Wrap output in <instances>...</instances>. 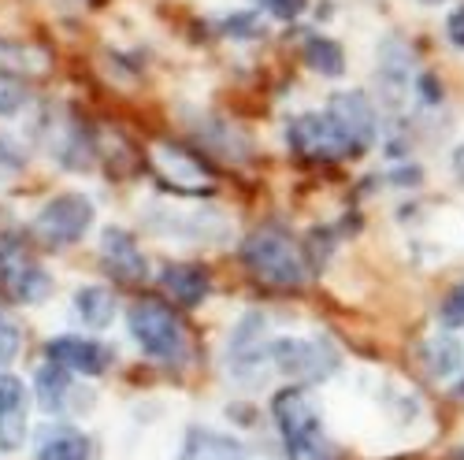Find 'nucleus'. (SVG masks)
Returning <instances> with one entry per match:
<instances>
[{
	"label": "nucleus",
	"instance_id": "2eb2a0df",
	"mask_svg": "<svg viewBox=\"0 0 464 460\" xmlns=\"http://www.w3.org/2000/svg\"><path fill=\"white\" fill-rule=\"evenodd\" d=\"M74 316L93 331H104L115 316V297L104 286H82L79 293H74Z\"/></svg>",
	"mask_w": 464,
	"mask_h": 460
},
{
	"label": "nucleus",
	"instance_id": "a211bd4d",
	"mask_svg": "<svg viewBox=\"0 0 464 460\" xmlns=\"http://www.w3.org/2000/svg\"><path fill=\"white\" fill-rule=\"evenodd\" d=\"M460 353H464V350H460V341H457V338H450V334L431 338V341H428V350H423L431 375H439V379L453 375V371L464 364V357H460Z\"/></svg>",
	"mask_w": 464,
	"mask_h": 460
},
{
	"label": "nucleus",
	"instance_id": "dca6fc26",
	"mask_svg": "<svg viewBox=\"0 0 464 460\" xmlns=\"http://www.w3.org/2000/svg\"><path fill=\"white\" fill-rule=\"evenodd\" d=\"M71 394V379H67V368L60 364H45L37 371V401H42L45 412H63V401Z\"/></svg>",
	"mask_w": 464,
	"mask_h": 460
},
{
	"label": "nucleus",
	"instance_id": "b1692460",
	"mask_svg": "<svg viewBox=\"0 0 464 460\" xmlns=\"http://www.w3.org/2000/svg\"><path fill=\"white\" fill-rule=\"evenodd\" d=\"M442 320L450 323V327H457V323H464V283L446 297V309H442Z\"/></svg>",
	"mask_w": 464,
	"mask_h": 460
},
{
	"label": "nucleus",
	"instance_id": "423d86ee",
	"mask_svg": "<svg viewBox=\"0 0 464 460\" xmlns=\"http://www.w3.org/2000/svg\"><path fill=\"white\" fill-rule=\"evenodd\" d=\"M327 120L334 123L338 138L345 141L350 152H364L375 141V111L361 93H338L331 97Z\"/></svg>",
	"mask_w": 464,
	"mask_h": 460
},
{
	"label": "nucleus",
	"instance_id": "ddd939ff",
	"mask_svg": "<svg viewBox=\"0 0 464 460\" xmlns=\"http://www.w3.org/2000/svg\"><path fill=\"white\" fill-rule=\"evenodd\" d=\"M179 460H249V456L238 438L208 431V427H189Z\"/></svg>",
	"mask_w": 464,
	"mask_h": 460
},
{
	"label": "nucleus",
	"instance_id": "6e6552de",
	"mask_svg": "<svg viewBox=\"0 0 464 460\" xmlns=\"http://www.w3.org/2000/svg\"><path fill=\"white\" fill-rule=\"evenodd\" d=\"M290 145L301 152V157H313V160H338V157H350V149L338 138L334 123L327 115H297L286 130Z\"/></svg>",
	"mask_w": 464,
	"mask_h": 460
},
{
	"label": "nucleus",
	"instance_id": "1a4fd4ad",
	"mask_svg": "<svg viewBox=\"0 0 464 460\" xmlns=\"http://www.w3.org/2000/svg\"><path fill=\"white\" fill-rule=\"evenodd\" d=\"M49 360L67 368V371H79V375H101L108 368V350L93 338H82V334H60L49 341Z\"/></svg>",
	"mask_w": 464,
	"mask_h": 460
},
{
	"label": "nucleus",
	"instance_id": "a878e982",
	"mask_svg": "<svg viewBox=\"0 0 464 460\" xmlns=\"http://www.w3.org/2000/svg\"><path fill=\"white\" fill-rule=\"evenodd\" d=\"M457 168H460V175H464V149L457 152Z\"/></svg>",
	"mask_w": 464,
	"mask_h": 460
},
{
	"label": "nucleus",
	"instance_id": "39448f33",
	"mask_svg": "<svg viewBox=\"0 0 464 460\" xmlns=\"http://www.w3.org/2000/svg\"><path fill=\"white\" fill-rule=\"evenodd\" d=\"M264 357H272V364L283 375L304 379V382L331 375L334 364H338V357L327 350L324 341H316V338H276L272 345H267Z\"/></svg>",
	"mask_w": 464,
	"mask_h": 460
},
{
	"label": "nucleus",
	"instance_id": "20e7f679",
	"mask_svg": "<svg viewBox=\"0 0 464 460\" xmlns=\"http://www.w3.org/2000/svg\"><path fill=\"white\" fill-rule=\"evenodd\" d=\"M130 334L149 357L157 360H179L186 353V334L171 309L160 301H138L130 309Z\"/></svg>",
	"mask_w": 464,
	"mask_h": 460
},
{
	"label": "nucleus",
	"instance_id": "f03ea898",
	"mask_svg": "<svg viewBox=\"0 0 464 460\" xmlns=\"http://www.w3.org/2000/svg\"><path fill=\"white\" fill-rule=\"evenodd\" d=\"M242 260L260 283H272V286H301L304 283V264H301L297 249L276 226L256 230L242 249Z\"/></svg>",
	"mask_w": 464,
	"mask_h": 460
},
{
	"label": "nucleus",
	"instance_id": "aec40b11",
	"mask_svg": "<svg viewBox=\"0 0 464 460\" xmlns=\"http://www.w3.org/2000/svg\"><path fill=\"white\" fill-rule=\"evenodd\" d=\"M19 350H23V331L5 309H0V368L12 364L19 357Z\"/></svg>",
	"mask_w": 464,
	"mask_h": 460
},
{
	"label": "nucleus",
	"instance_id": "9d476101",
	"mask_svg": "<svg viewBox=\"0 0 464 460\" xmlns=\"http://www.w3.org/2000/svg\"><path fill=\"white\" fill-rule=\"evenodd\" d=\"M152 164L157 171L175 182V186H186V189H201V186H212V171L193 157L189 149H179V145H152Z\"/></svg>",
	"mask_w": 464,
	"mask_h": 460
},
{
	"label": "nucleus",
	"instance_id": "0eeeda50",
	"mask_svg": "<svg viewBox=\"0 0 464 460\" xmlns=\"http://www.w3.org/2000/svg\"><path fill=\"white\" fill-rule=\"evenodd\" d=\"M0 286H5V293L19 304H37L53 293V279L34 260H26L19 253V245L0 253Z\"/></svg>",
	"mask_w": 464,
	"mask_h": 460
},
{
	"label": "nucleus",
	"instance_id": "bb28decb",
	"mask_svg": "<svg viewBox=\"0 0 464 460\" xmlns=\"http://www.w3.org/2000/svg\"><path fill=\"white\" fill-rule=\"evenodd\" d=\"M423 5H439V0H423Z\"/></svg>",
	"mask_w": 464,
	"mask_h": 460
},
{
	"label": "nucleus",
	"instance_id": "4468645a",
	"mask_svg": "<svg viewBox=\"0 0 464 460\" xmlns=\"http://www.w3.org/2000/svg\"><path fill=\"white\" fill-rule=\"evenodd\" d=\"M160 286H164L171 297H179L182 304H201V301L208 297V290H212V279H208L205 267L171 264V267H164Z\"/></svg>",
	"mask_w": 464,
	"mask_h": 460
},
{
	"label": "nucleus",
	"instance_id": "9b49d317",
	"mask_svg": "<svg viewBox=\"0 0 464 460\" xmlns=\"http://www.w3.org/2000/svg\"><path fill=\"white\" fill-rule=\"evenodd\" d=\"M101 256H104L108 272H111L115 279H123V283H138V279H145V256H141L138 242L127 235V230L108 226V230H104V238H101Z\"/></svg>",
	"mask_w": 464,
	"mask_h": 460
},
{
	"label": "nucleus",
	"instance_id": "6ab92c4d",
	"mask_svg": "<svg viewBox=\"0 0 464 460\" xmlns=\"http://www.w3.org/2000/svg\"><path fill=\"white\" fill-rule=\"evenodd\" d=\"M26 438V401L0 408V453H15Z\"/></svg>",
	"mask_w": 464,
	"mask_h": 460
},
{
	"label": "nucleus",
	"instance_id": "5701e85b",
	"mask_svg": "<svg viewBox=\"0 0 464 460\" xmlns=\"http://www.w3.org/2000/svg\"><path fill=\"white\" fill-rule=\"evenodd\" d=\"M260 5L272 12L276 19H297L308 8V0H260Z\"/></svg>",
	"mask_w": 464,
	"mask_h": 460
},
{
	"label": "nucleus",
	"instance_id": "f8f14e48",
	"mask_svg": "<svg viewBox=\"0 0 464 460\" xmlns=\"http://www.w3.org/2000/svg\"><path fill=\"white\" fill-rule=\"evenodd\" d=\"M34 460H90V438L74 427H63V424H49L37 431V442H34Z\"/></svg>",
	"mask_w": 464,
	"mask_h": 460
},
{
	"label": "nucleus",
	"instance_id": "7ed1b4c3",
	"mask_svg": "<svg viewBox=\"0 0 464 460\" xmlns=\"http://www.w3.org/2000/svg\"><path fill=\"white\" fill-rule=\"evenodd\" d=\"M93 226V205L82 194H60L34 216L30 230L45 249H67Z\"/></svg>",
	"mask_w": 464,
	"mask_h": 460
},
{
	"label": "nucleus",
	"instance_id": "4be33fe9",
	"mask_svg": "<svg viewBox=\"0 0 464 460\" xmlns=\"http://www.w3.org/2000/svg\"><path fill=\"white\" fill-rule=\"evenodd\" d=\"M19 401H26L23 379H15V375H8V371H0V408L19 405Z\"/></svg>",
	"mask_w": 464,
	"mask_h": 460
},
{
	"label": "nucleus",
	"instance_id": "f257e3e1",
	"mask_svg": "<svg viewBox=\"0 0 464 460\" xmlns=\"http://www.w3.org/2000/svg\"><path fill=\"white\" fill-rule=\"evenodd\" d=\"M276 424L294 460H324V419L304 390L290 387L276 394Z\"/></svg>",
	"mask_w": 464,
	"mask_h": 460
},
{
	"label": "nucleus",
	"instance_id": "412c9836",
	"mask_svg": "<svg viewBox=\"0 0 464 460\" xmlns=\"http://www.w3.org/2000/svg\"><path fill=\"white\" fill-rule=\"evenodd\" d=\"M26 104V86L15 79V74L0 71V115H12Z\"/></svg>",
	"mask_w": 464,
	"mask_h": 460
},
{
	"label": "nucleus",
	"instance_id": "f3484780",
	"mask_svg": "<svg viewBox=\"0 0 464 460\" xmlns=\"http://www.w3.org/2000/svg\"><path fill=\"white\" fill-rule=\"evenodd\" d=\"M304 60L313 71L327 74V79H338V74L345 71V53L338 42H331V37H308L304 45Z\"/></svg>",
	"mask_w": 464,
	"mask_h": 460
},
{
	"label": "nucleus",
	"instance_id": "393cba45",
	"mask_svg": "<svg viewBox=\"0 0 464 460\" xmlns=\"http://www.w3.org/2000/svg\"><path fill=\"white\" fill-rule=\"evenodd\" d=\"M446 34H450V42L457 49H464V8H457L450 19H446Z\"/></svg>",
	"mask_w": 464,
	"mask_h": 460
}]
</instances>
